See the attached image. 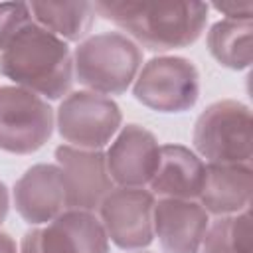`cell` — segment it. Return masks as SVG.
Returning <instances> with one entry per match:
<instances>
[{
  "instance_id": "8",
  "label": "cell",
  "mask_w": 253,
  "mask_h": 253,
  "mask_svg": "<svg viewBox=\"0 0 253 253\" xmlns=\"http://www.w3.org/2000/svg\"><path fill=\"white\" fill-rule=\"evenodd\" d=\"M154 202L148 188L115 186L97 210L107 239L123 251H142L154 241Z\"/></svg>"
},
{
  "instance_id": "5",
  "label": "cell",
  "mask_w": 253,
  "mask_h": 253,
  "mask_svg": "<svg viewBox=\"0 0 253 253\" xmlns=\"http://www.w3.org/2000/svg\"><path fill=\"white\" fill-rule=\"evenodd\" d=\"M130 89L134 99L150 111L186 113L200 99V71L188 57L154 55L142 63Z\"/></svg>"
},
{
  "instance_id": "6",
  "label": "cell",
  "mask_w": 253,
  "mask_h": 253,
  "mask_svg": "<svg viewBox=\"0 0 253 253\" xmlns=\"http://www.w3.org/2000/svg\"><path fill=\"white\" fill-rule=\"evenodd\" d=\"M123 126V111L113 97L87 89L67 93L55 111V128L63 144L103 150Z\"/></svg>"
},
{
  "instance_id": "17",
  "label": "cell",
  "mask_w": 253,
  "mask_h": 253,
  "mask_svg": "<svg viewBox=\"0 0 253 253\" xmlns=\"http://www.w3.org/2000/svg\"><path fill=\"white\" fill-rule=\"evenodd\" d=\"M253 22H237V20H217L210 26L206 43L211 57L227 69L243 71L249 69L253 47Z\"/></svg>"
},
{
  "instance_id": "9",
  "label": "cell",
  "mask_w": 253,
  "mask_h": 253,
  "mask_svg": "<svg viewBox=\"0 0 253 253\" xmlns=\"http://www.w3.org/2000/svg\"><path fill=\"white\" fill-rule=\"evenodd\" d=\"M20 253H111V241L95 211L67 210L45 225L28 229Z\"/></svg>"
},
{
  "instance_id": "19",
  "label": "cell",
  "mask_w": 253,
  "mask_h": 253,
  "mask_svg": "<svg viewBox=\"0 0 253 253\" xmlns=\"http://www.w3.org/2000/svg\"><path fill=\"white\" fill-rule=\"evenodd\" d=\"M32 10L28 2H0V51L28 26L32 24Z\"/></svg>"
},
{
  "instance_id": "10",
  "label": "cell",
  "mask_w": 253,
  "mask_h": 253,
  "mask_svg": "<svg viewBox=\"0 0 253 253\" xmlns=\"http://www.w3.org/2000/svg\"><path fill=\"white\" fill-rule=\"evenodd\" d=\"M105 160L115 186L146 188L160 158V142L152 130L138 123L123 125L107 144Z\"/></svg>"
},
{
  "instance_id": "14",
  "label": "cell",
  "mask_w": 253,
  "mask_h": 253,
  "mask_svg": "<svg viewBox=\"0 0 253 253\" xmlns=\"http://www.w3.org/2000/svg\"><path fill=\"white\" fill-rule=\"evenodd\" d=\"M206 178V162L184 144H160L158 166L148 182L154 198L198 200Z\"/></svg>"
},
{
  "instance_id": "7",
  "label": "cell",
  "mask_w": 253,
  "mask_h": 253,
  "mask_svg": "<svg viewBox=\"0 0 253 253\" xmlns=\"http://www.w3.org/2000/svg\"><path fill=\"white\" fill-rule=\"evenodd\" d=\"M55 128V111L43 97L18 85L0 87V150L34 154Z\"/></svg>"
},
{
  "instance_id": "18",
  "label": "cell",
  "mask_w": 253,
  "mask_h": 253,
  "mask_svg": "<svg viewBox=\"0 0 253 253\" xmlns=\"http://www.w3.org/2000/svg\"><path fill=\"white\" fill-rule=\"evenodd\" d=\"M200 253H251V211L211 219Z\"/></svg>"
},
{
  "instance_id": "23",
  "label": "cell",
  "mask_w": 253,
  "mask_h": 253,
  "mask_svg": "<svg viewBox=\"0 0 253 253\" xmlns=\"http://www.w3.org/2000/svg\"><path fill=\"white\" fill-rule=\"evenodd\" d=\"M128 253H152V251H146V249H142V251H128Z\"/></svg>"
},
{
  "instance_id": "3",
  "label": "cell",
  "mask_w": 253,
  "mask_h": 253,
  "mask_svg": "<svg viewBox=\"0 0 253 253\" xmlns=\"http://www.w3.org/2000/svg\"><path fill=\"white\" fill-rule=\"evenodd\" d=\"M140 67L142 49L119 30L89 34L73 49L75 81L105 97L126 93Z\"/></svg>"
},
{
  "instance_id": "21",
  "label": "cell",
  "mask_w": 253,
  "mask_h": 253,
  "mask_svg": "<svg viewBox=\"0 0 253 253\" xmlns=\"http://www.w3.org/2000/svg\"><path fill=\"white\" fill-rule=\"evenodd\" d=\"M10 211V190L4 182H0V225L6 221Z\"/></svg>"
},
{
  "instance_id": "11",
  "label": "cell",
  "mask_w": 253,
  "mask_h": 253,
  "mask_svg": "<svg viewBox=\"0 0 253 253\" xmlns=\"http://www.w3.org/2000/svg\"><path fill=\"white\" fill-rule=\"evenodd\" d=\"M12 204L18 215L32 227L45 225L67 211V186L61 168L55 162L30 166L14 182Z\"/></svg>"
},
{
  "instance_id": "13",
  "label": "cell",
  "mask_w": 253,
  "mask_h": 253,
  "mask_svg": "<svg viewBox=\"0 0 253 253\" xmlns=\"http://www.w3.org/2000/svg\"><path fill=\"white\" fill-rule=\"evenodd\" d=\"M211 215L198 200L156 198L154 239L164 253H200Z\"/></svg>"
},
{
  "instance_id": "1",
  "label": "cell",
  "mask_w": 253,
  "mask_h": 253,
  "mask_svg": "<svg viewBox=\"0 0 253 253\" xmlns=\"http://www.w3.org/2000/svg\"><path fill=\"white\" fill-rule=\"evenodd\" d=\"M103 20L121 28L140 49L164 55L196 43L208 24L204 2H95Z\"/></svg>"
},
{
  "instance_id": "22",
  "label": "cell",
  "mask_w": 253,
  "mask_h": 253,
  "mask_svg": "<svg viewBox=\"0 0 253 253\" xmlns=\"http://www.w3.org/2000/svg\"><path fill=\"white\" fill-rule=\"evenodd\" d=\"M0 253H20L16 239L6 231H0Z\"/></svg>"
},
{
  "instance_id": "15",
  "label": "cell",
  "mask_w": 253,
  "mask_h": 253,
  "mask_svg": "<svg viewBox=\"0 0 253 253\" xmlns=\"http://www.w3.org/2000/svg\"><path fill=\"white\" fill-rule=\"evenodd\" d=\"M251 192V164H206V178L198 202L210 215H233L249 210Z\"/></svg>"
},
{
  "instance_id": "2",
  "label": "cell",
  "mask_w": 253,
  "mask_h": 253,
  "mask_svg": "<svg viewBox=\"0 0 253 253\" xmlns=\"http://www.w3.org/2000/svg\"><path fill=\"white\" fill-rule=\"evenodd\" d=\"M0 75L45 101H61L75 81L73 49L32 22L0 51Z\"/></svg>"
},
{
  "instance_id": "20",
  "label": "cell",
  "mask_w": 253,
  "mask_h": 253,
  "mask_svg": "<svg viewBox=\"0 0 253 253\" xmlns=\"http://www.w3.org/2000/svg\"><path fill=\"white\" fill-rule=\"evenodd\" d=\"M215 12H219L225 20H237V22H253V2L251 0H227V2H215L211 4Z\"/></svg>"
},
{
  "instance_id": "4",
  "label": "cell",
  "mask_w": 253,
  "mask_h": 253,
  "mask_svg": "<svg viewBox=\"0 0 253 253\" xmlns=\"http://www.w3.org/2000/svg\"><path fill=\"white\" fill-rule=\"evenodd\" d=\"M192 142L206 164H251V109L237 99L210 103L194 123Z\"/></svg>"
},
{
  "instance_id": "16",
  "label": "cell",
  "mask_w": 253,
  "mask_h": 253,
  "mask_svg": "<svg viewBox=\"0 0 253 253\" xmlns=\"http://www.w3.org/2000/svg\"><path fill=\"white\" fill-rule=\"evenodd\" d=\"M30 10L38 26L67 43L85 40L97 18L91 2H30Z\"/></svg>"
},
{
  "instance_id": "12",
  "label": "cell",
  "mask_w": 253,
  "mask_h": 253,
  "mask_svg": "<svg viewBox=\"0 0 253 253\" xmlns=\"http://www.w3.org/2000/svg\"><path fill=\"white\" fill-rule=\"evenodd\" d=\"M53 156L65 178L69 210L97 213L101 202L115 188L107 170L105 152L59 144Z\"/></svg>"
}]
</instances>
